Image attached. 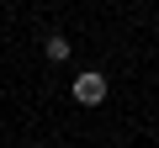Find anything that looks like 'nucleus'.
Segmentation results:
<instances>
[{
	"label": "nucleus",
	"mask_w": 159,
	"mask_h": 148,
	"mask_svg": "<svg viewBox=\"0 0 159 148\" xmlns=\"http://www.w3.org/2000/svg\"><path fill=\"white\" fill-rule=\"evenodd\" d=\"M74 101L80 106H101L106 101V74H80L74 80Z\"/></svg>",
	"instance_id": "f257e3e1"
},
{
	"label": "nucleus",
	"mask_w": 159,
	"mask_h": 148,
	"mask_svg": "<svg viewBox=\"0 0 159 148\" xmlns=\"http://www.w3.org/2000/svg\"><path fill=\"white\" fill-rule=\"evenodd\" d=\"M48 58L64 63V58H69V37H48Z\"/></svg>",
	"instance_id": "f03ea898"
}]
</instances>
